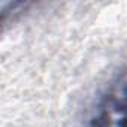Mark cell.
<instances>
[{
	"mask_svg": "<svg viewBox=\"0 0 127 127\" xmlns=\"http://www.w3.org/2000/svg\"><path fill=\"white\" fill-rule=\"evenodd\" d=\"M121 127H127V90L124 93V99L121 102Z\"/></svg>",
	"mask_w": 127,
	"mask_h": 127,
	"instance_id": "obj_1",
	"label": "cell"
}]
</instances>
